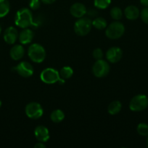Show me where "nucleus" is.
Returning a JSON list of instances; mask_svg holds the SVG:
<instances>
[{
	"label": "nucleus",
	"mask_w": 148,
	"mask_h": 148,
	"mask_svg": "<svg viewBox=\"0 0 148 148\" xmlns=\"http://www.w3.org/2000/svg\"><path fill=\"white\" fill-rule=\"evenodd\" d=\"M34 147L35 148H45L46 147V145L42 142H39V143H37L35 145Z\"/></svg>",
	"instance_id": "obj_28"
},
{
	"label": "nucleus",
	"mask_w": 148,
	"mask_h": 148,
	"mask_svg": "<svg viewBox=\"0 0 148 148\" xmlns=\"http://www.w3.org/2000/svg\"><path fill=\"white\" fill-rule=\"evenodd\" d=\"M40 1H42L43 3H44V4H52L53 2H55V0H40Z\"/></svg>",
	"instance_id": "obj_29"
},
{
	"label": "nucleus",
	"mask_w": 148,
	"mask_h": 148,
	"mask_svg": "<svg viewBox=\"0 0 148 148\" xmlns=\"http://www.w3.org/2000/svg\"><path fill=\"white\" fill-rule=\"evenodd\" d=\"M40 0H30L29 6H30V7L32 10H36L40 7Z\"/></svg>",
	"instance_id": "obj_27"
},
{
	"label": "nucleus",
	"mask_w": 148,
	"mask_h": 148,
	"mask_svg": "<svg viewBox=\"0 0 148 148\" xmlns=\"http://www.w3.org/2000/svg\"><path fill=\"white\" fill-rule=\"evenodd\" d=\"M91 25H92V23L89 18L82 17L75 22L74 25V30L78 36H84L90 32Z\"/></svg>",
	"instance_id": "obj_5"
},
{
	"label": "nucleus",
	"mask_w": 148,
	"mask_h": 148,
	"mask_svg": "<svg viewBox=\"0 0 148 148\" xmlns=\"http://www.w3.org/2000/svg\"><path fill=\"white\" fill-rule=\"evenodd\" d=\"M15 23L16 25L22 28H26L30 25L37 26L33 22L31 12L28 8H22L17 11Z\"/></svg>",
	"instance_id": "obj_1"
},
{
	"label": "nucleus",
	"mask_w": 148,
	"mask_h": 148,
	"mask_svg": "<svg viewBox=\"0 0 148 148\" xmlns=\"http://www.w3.org/2000/svg\"><path fill=\"white\" fill-rule=\"evenodd\" d=\"M148 106V98L145 95H137L130 101L129 108L133 111H141L146 109Z\"/></svg>",
	"instance_id": "obj_6"
},
{
	"label": "nucleus",
	"mask_w": 148,
	"mask_h": 148,
	"mask_svg": "<svg viewBox=\"0 0 148 148\" xmlns=\"http://www.w3.org/2000/svg\"><path fill=\"white\" fill-rule=\"evenodd\" d=\"M33 36L34 34L30 29L25 28L19 35V40L22 44H28L32 41Z\"/></svg>",
	"instance_id": "obj_14"
},
{
	"label": "nucleus",
	"mask_w": 148,
	"mask_h": 148,
	"mask_svg": "<svg viewBox=\"0 0 148 148\" xmlns=\"http://www.w3.org/2000/svg\"><path fill=\"white\" fill-rule=\"evenodd\" d=\"M122 108V104L120 101H113L110 103V105L108 106V108H107V111L108 113L111 115H115V114H118Z\"/></svg>",
	"instance_id": "obj_17"
},
{
	"label": "nucleus",
	"mask_w": 148,
	"mask_h": 148,
	"mask_svg": "<svg viewBox=\"0 0 148 148\" xmlns=\"http://www.w3.org/2000/svg\"><path fill=\"white\" fill-rule=\"evenodd\" d=\"M140 16L142 21L146 24H148V7H145L141 11Z\"/></svg>",
	"instance_id": "obj_25"
},
{
	"label": "nucleus",
	"mask_w": 148,
	"mask_h": 148,
	"mask_svg": "<svg viewBox=\"0 0 148 148\" xmlns=\"http://www.w3.org/2000/svg\"><path fill=\"white\" fill-rule=\"evenodd\" d=\"M10 56L13 60H20L23 57L25 53L24 48L22 45H15L10 50Z\"/></svg>",
	"instance_id": "obj_15"
},
{
	"label": "nucleus",
	"mask_w": 148,
	"mask_h": 148,
	"mask_svg": "<svg viewBox=\"0 0 148 148\" xmlns=\"http://www.w3.org/2000/svg\"><path fill=\"white\" fill-rule=\"evenodd\" d=\"M70 12L73 17L81 18V17H84L86 13V8L85 5L81 3H75L71 7Z\"/></svg>",
	"instance_id": "obj_13"
},
{
	"label": "nucleus",
	"mask_w": 148,
	"mask_h": 148,
	"mask_svg": "<svg viewBox=\"0 0 148 148\" xmlns=\"http://www.w3.org/2000/svg\"><path fill=\"white\" fill-rule=\"evenodd\" d=\"M60 78L62 79H67L71 78L73 74V70L70 66H64L61 69L60 72H59Z\"/></svg>",
	"instance_id": "obj_20"
},
{
	"label": "nucleus",
	"mask_w": 148,
	"mask_h": 148,
	"mask_svg": "<svg viewBox=\"0 0 148 148\" xmlns=\"http://www.w3.org/2000/svg\"><path fill=\"white\" fill-rule=\"evenodd\" d=\"M123 52L118 47H112L107 50L106 53L107 59L111 63H116L122 58Z\"/></svg>",
	"instance_id": "obj_10"
},
{
	"label": "nucleus",
	"mask_w": 148,
	"mask_h": 148,
	"mask_svg": "<svg viewBox=\"0 0 148 148\" xmlns=\"http://www.w3.org/2000/svg\"><path fill=\"white\" fill-rule=\"evenodd\" d=\"M26 114L30 119H37L43 115V108L38 103L31 102L26 106Z\"/></svg>",
	"instance_id": "obj_8"
},
{
	"label": "nucleus",
	"mask_w": 148,
	"mask_h": 148,
	"mask_svg": "<svg viewBox=\"0 0 148 148\" xmlns=\"http://www.w3.org/2000/svg\"><path fill=\"white\" fill-rule=\"evenodd\" d=\"M50 119L54 123H59L65 119V114L63 111L59 109L55 110L50 115Z\"/></svg>",
	"instance_id": "obj_18"
},
{
	"label": "nucleus",
	"mask_w": 148,
	"mask_h": 148,
	"mask_svg": "<svg viewBox=\"0 0 148 148\" xmlns=\"http://www.w3.org/2000/svg\"><path fill=\"white\" fill-rule=\"evenodd\" d=\"M1 26H0V34H1Z\"/></svg>",
	"instance_id": "obj_32"
},
{
	"label": "nucleus",
	"mask_w": 148,
	"mask_h": 148,
	"mask_svg": "<svg viewBox=\"0 0 148 148\" xmlns=\"http://www.w3.org/2000/svg\"><path fill=\"white\" fill-rule=\"evenodd\" d=\"M14 69L19 75L23 77H29L33 74V66L27 62H20L14 68Z\"/></svg>",
	"instance_id": "obj_9"
},
{
	"label": "nucleus",
	"mask_w": 148,
	"mask_h": 148,
	"mask_svg": "<svg viewBox=\"0 0 148 148\" xmlns=\"http://www.w3.org/2000/svg\"><path fill=\"white\" fill-rule=\"evenodd\" d=\"M92 25L98 30H103L107 27V21L103 17H97L92 21Z\"/></svg>",
	"instance_id": "obj_21"
},
{
	"label": "nucleus",
	"mask_w": 148,
	"mask_h": 148,
	"mask_svg": "<svg viewBox=\"0 0 148 148\" xmlns=\"http://www.w3.org/2000/svg\"><path fill=\"white\" fill-rule=\"evenodd\" d=\"M139 10L136 6L133 5H130L128 6L124 10V14L126 16V17L129 20H136L139 17Z\"/></svg>",
	"instance_id": "obj_16"
},
{
	"label": "nucleus",
	"mask_w": 148,
	"mask_h": 148,
	"mask_svg": "<svg viewBox=\"0 0 148 148\" xmlns=\"http://www.w3.org/2000/svg\"><path fill=\"white\" fill-rule=\"evenodd\" d=\"M40 77L41 79L46 84H54L57 82L63 84L65 82V79L60 78L59 72L53 68H46L44 69L41 73Z\"/></svg>",
	"instance_id": "obj_3"
},
{
	"label": "nucleus",
	"mask_w": 148,
	"mask_h": 148,
	"mask_svg": "<svg viewBox=\"0 0 148 148\" xmlns=\"http://www.w3.org/2000/svg\"><path fill=\"white\" fill-rule=\"evenodd\" d=\"M18 38V33L14 27H9L4 33V40L8 44H14Z\"/></svg>",
	"instance_id": "obj_12"
},
{
	"label": "nucleus",
	"mask_w": 148,
	"mask_h": 148,
	"mask_svg": "<svg viewBox=\"0 0 148 148\" xmlns=\"http://www.w3.org/2000/svg\"><path fill=\"white\" fill-rule=\"evenodd\" d=\"M125 31L124 25L120 22H113L106 29L105 34L110 39H118L121 37Z\"/></svg>",
	"instance_id": "obj_4"
},
{
	"label": "nucleus",
	"mask_w": 148,
	"mask_h": 148,
	"mask_svg": "<svg viewBox=\"0 0 148 148\" xmlns=\"http://www.w3.org/2000/svg\"><path fill=\"white\" fill-rule=\"evenodd\" d=\"M110 15H111L112 18L114 19L115 20H119L121 19L122 15H123V12H122L121 10L119 7H113L110 11Z\"/></svg>",
	"instance_id": "obj_22"
},
{
	"label": "nucleus",
	"mask_w": 148,
	"mask_h": 148,
	"mask_svg": "<svg viewBox=\"0 0 148 148\" xmlns=\"http://www.w3.org/2000/svg\"><path fill=\"white\" fill-rule=\"evenodd\" d=\"M93 56L97 60H100V59H102L103 52L102 51V49H100V48H97V49H94V51H93Z\"/></svg>",
	"instance_id": "obj_26"
},
{
	"label": "nucleus",
	"mask_w": 148,
	"mask_h": 148,
	"mask_svg": "<svg viewBox=\"0 0 148 148\" xmlns=\"http://www.w3.org/2000/svg\"><path fill=\"white\" fill-rule=\"evenodd\" d=\"M34 134L36 138L39 142L46 143L49 139V130L44 126H38L34 131Z\"/></svg>",
	"instance_id": "obj_11"
},
{
	"label": "nucleus",
	"mask_w": 148,
	"mask_h": 148,
	"mask_svg": "<svg viewBox=\"0 0 148 148\" xmlns=\"http://www.w3.org/2000/svg\"><path fill=\"white\" fill-rule=\"evenodd\" d=\"M1 106V100H0V107Z\"/></svg>",
	"instance_id": "obj_33"
},
{
	"label": "nucleus",
	"mask_w": 148,
	"mask_h": 148,
	"mask_svg": "<svg viewBox=\"0 0 148 148\" xmlns=\"http://www.w3.org/2000/svg\"><path fill=\"white\" fill-rule=\"evenodd\" d=\"M147 147H148V137H147Z\"/></svg>",
	"instance_id": "obj_31"
},
{
	"label": "nucleus",
	"mask_w": 148,
	"mask_h": 148,
	"mask_svg": "<svg viewBox=\"0 0 148 148\" xmlns=\"http://www.w3.org/2000/svg\"><path fill=\"white\" fill-rule=\"evenodd\" d=\"M10 5L7 0H0V17L7 15L10 12Z\"/></svg>",
	"instance_id": "obj_19"
},
{
	"label": "nucleus",
	"mask_w": 148,
	"mask_h": 148,
	"mask_svg": "<svg viewBox=\"0 0 148 148\" xmlns=\"http://www.w3.org/2000/svg\"><path fill=\"white\" fill-rule=\"evenodd\" d=\"M28 54L30 60L35 63H41L46 57L44 48L38 43H33L29 46Z\"/></svg>",
	"instance_id": "obj_2"
},
{
	"label": "nucleus",
	"mask_w": 148,
	"mask_h": 148,
	"mask_svg": "<svg viewBox=\"0 0 148 148\" xmlns=\"http://www.w3.org/2000/svg\"><path fill=\"white\" fill-rule=\"evenodd\" d=\"M110 72L109 64L102 59L97 60L92 67V72L97 77H104Z\"/></svg>",
	"instance_id": "obj_7"
},
{
	"label": "nucleus",
	"mask_w": 148,
	"mask_h": 148,
	"mask_svg": "<svg viewBox=\"0 0 148 148\" xmlns=\"http://www.w3.org/2000/svg\"><path fill=\"white\" fill-rule=\"evenodd\" d=\"M111 3V0H94V6L98 9H106Z\"/></svg>",
	"instance_id": "obj_23"
},
{
	"label": "nucleus",
	"mask_w": 148,
	"mask_h": 148,
	"mask_svg": "<svg viewBox=\"0 0 148 148\" xmlns=\"http://www.w3.org/2000/svg\"><path fill=\"white\" fill-rule=\"evenodd\" d=\"M140 2L142 5L148 7V0H140Z\"/></svg>",
	"instance_id": "obj_30"
},
{
	"label": "nucleus",
	"mask_w": 148,
	"mask_h": 148,
	"mask_svg": "<svg viewBox=\"0 0 148 148\" xmlns=\"http://www.w3.org/2000/svg\"><path fill=\"white\" fill-rule=\"evenodd\" d=\"M137 132L142 136H148V125L145 123H140L137 126Z\"/></svg>",
	"instance_id": "obj_24"
}]
</instances>
